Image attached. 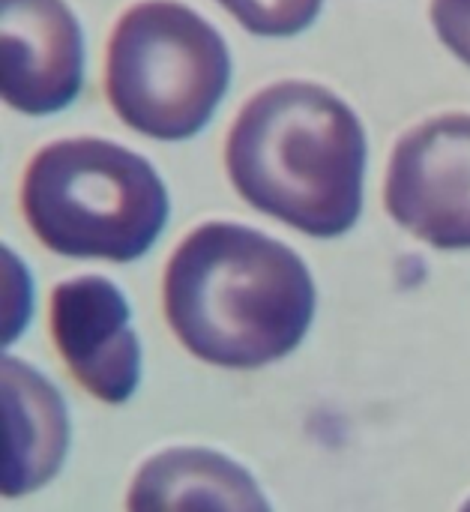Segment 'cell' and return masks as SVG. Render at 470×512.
<instances>
[{
	"instance_id": "11",
	"label": "cell",
	"mask_w": 470,
	"mask_h": 512,
	"mask_svg": "<svg viewBox=\"0 0 470 512\" xmlns=\"http://www.w3.org/2000/svg\"><path fill=\"white\" fill-rule=\"evenodd\" d=\"M432 24L441 42L470 66V0H432Z\"/></svg>"
},
{
	"instance_id": "3",
	"label": "cell",
	"mask_w": 470,
	"mask_h": 512,
	"mask_svg": "<svg viewBox=\"0 0 470 512\" xmlns=\"http://www.w3.org/2000/svg\"><path fill=\"white\" fill-rule=\"evenodd\" d=\"M21 210L51 252L126 264L156 243L171 207L144 156L102 138H63L30 159Z\"/></svg>"
},
{
	"instance_id": "4",
	"label": "cell",
	"mask_w": 470,
	"mask_h": 512,
	"mask_svg": "<svg viewBox=\"0 0 470 512\" xmlns=\"http://www.w3.org/2000/svg\"><path fill=\"white\" fill-rule=\"evenodd\" d=\"M231 84L222 33L192 6L144 0L120 15L108 39L105 93L114 114L156 141L204 129Z\"/></svg>"
},
{
	"instance_id": "9",
	"label": "cell",
	"mask_w": 470,
	"mask_h": 512,
	"mask_svg": "<svg viewBox=\"0 0 470 512\" xmlns=\"http://www.w3.org/2000/svg\"><path fill=\"white\" fill-rule=\"evenodd\" d=\"M129 512H273L246 468L222 453L180 447L153 456L132 480Z\"/></svg>"
},
{
	"instance_id": "7",
	"label": "cell",
	"mask_w": 470,
	"mask_h": 512,
	"mask_svg": "<svg viewBox=\"0 0 470 512\" xmlns=\"http://www.w3.org/2000/svg\"><path fill=\"white\" fill-rule=\"evenodd\" d=\"M51 333L75 381L99 402H126L141 381V345L129 327V303L102 276H78L54 288Z\"/></svg>"
},
{
	"instance_id": "8",
	"label": "cell",
	"mask_w": 470,
	"mask_h": 512,
	"mask_svg": "<svg viewBox=\"0 0 470 512\" xmlns=\"http://www.w3.org/2000/svg\"><path fill=\"white\" fill-rule=\"evenodd\" d=\"M69 444L66 405L21 360H3V495L18 498L48 483Z\"/></svg>"
},
{
	"instance_id": "2",
	"label": "cell",
	"mask_w": 470,
	"mask_h": 512,
	"mask_svg": "<svg viewBox=\"0 0 470 512\" xmlns=\"http://www.w3.org/2000/svg\"><path fill=\"white\" fill-rule=\"evenodd\" d=\"M225 165L255 210L309 237H339L363 210L366 129L333 90L276 81L240 108Z\"/></svg>"
},
{
	"instance_id": "5",
	"label": "cell",
	"mask_w": 470,
	"mask_h": 512,
	"mask_svg": "<svg viewBox=\"0 0 470 512\" xmlns=\"http://www.w3.org/2000/svg\"><path fill=\"white\" fill-rule=\"evenodd\" d=\"M387 210L438 249H470V114L408 129L390 156Z\"/></svg>"
},
{
	"instance_id": "6",
	"label": "cell",
	"mask_w": 470,
	"mask_h": 512,
	"mask_svg": "<svg viewBox=\"0 0 470 512\" xmlns=\"http://www.w3.org/2000/svg\"><path fill=\"white\" fill-rule=\"evenodd\" d=\"M84 81V36L63 0H0V93L21 114L72 105Z\"/></svg>"
},
{
	"instance_id": "12",
	"label": "cell",
	"mask_w": 470,
	"mask_h": 512,
	"mask_svg": "<svg viewBox=\"0 0 470 512\" xmlns=\"http://www.w3.org/2000/svg\"><path fill=\"white\" fill-rule=\"evenodd\" d=\"M462 512H470V501H468V504H465V507H462Z\"/></svg>"
},
{
	"instance_id": "10",
	"label": "cell",
	"mask_w": 470,
	"mask_h": 512,
	"mask_svg": "<svg viewBox=\"0 0 470 512\" xmlns=\"http://www.w3.org/2000/svg\"><path fill=\"white\" fill-rule=\"evenodd\" d=\"M255 36H294L306 30L324 0H216Z\"/></svg>"
},
{
	"instance_id": "1",
	"label": "cell",
	"mask_w": 470,
	"mask_h": 512,
	"mask_svg": "<svg viewBox=\"0 0 470 512\" xmlns=\"http://www.w3.org/2000/svg\"><path fill=\"white\" fill-rule=\"evenodd\" d=\"M162 297L180 345L222 369H261L288 357L318 306L303 258L234 222H207L177 246Z\"/></svg>"
}]
</instances>
